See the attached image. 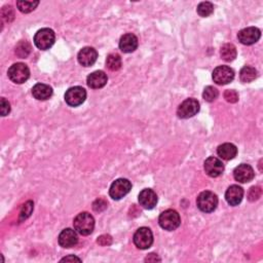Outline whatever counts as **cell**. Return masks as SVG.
I'll return each mask as SVG.
<instances>
[{
  "label": "cell",
  "instance_id": "1",
  "mask_svg": "<svg viewBox=\"0 0 263 263\" xmlns=\"http://www.w3.org/2000/svg\"><path fill=\"white\" fill-rule=\"evenodd\" d=\"M73 226L79 234L89 235L95 228V219L88 212L79 213L73 221Z\"/></svg>",
  "mask_w": 263,
  "mask_h": 263
},
{
  "label": "cell",
  "instance_id": "35",
  "mask_svg": "<svg viewBox=\"0 0 263 263\" xmlns=\"http://www.w3.org/2000/svg\"><path fill=\"white\" fill-rule=\"evenodd\" d=\"M61 261H62V262H63V261H79V262H80L81 259L78 258V257H76V256H74V255H72V256H68V257L63 258Z\"/></svg>",
  "mask_w": 263,
  "mask_h": 263
},
{
  "label": "cell",
  "instance_id": "12",
  "mask_svg": "<svg viewBox=\"0 0 263 263\" xmlns=\"http://www.w3.org/2000/svg\"><path fill=\"white\" fill-rule=\"evenodd\" d=\"M261 37V31L256 27H248L241 30L238 34V38L241 44L245 46H251L256 44Z\"/></svg>",
  "mask_w": 263,
  "mask_h": 263
},
{
  "label": "cell",
  "instance_id": "8",
  "mask_svg": "<svg viewBox=\"0 0 263 263\" xmlns=\"http://www.w3.org/2000/svg\"><path fill=\"white\" fill-rule=\"evenodd\" d=\"M199 111H200L199 101L193 98H189L179 105L177 109V115L180 118L187 119V118L197 115Z\"/></svg>",
  "mask_w": 263,
  "mask_h": 263
},
{
  "label": "cell",
  "instance_id": "30",
  "mask_svg": "<svg viewBox=\"0 0 263 263\" xmlns=\"http://www.w3.org/2000/svg\"><path fill=\"white\" fill-rule=\"evenodd\" d=\"M261 193H262V190L259 186H253L250 188V191H249L248 193V199L250 202L257 201L261 197Z\"/></svg>",
  "mask_w": 263,
  "mask_h": 263
},
{
  "label": "cell",
  "instance_id": "7",
  "mask_svg": "<svg viewBox=\"0 0 263 263\" xmlns=\"http://www.w3.org/2000/svg\"><path fill=\"white\" fill-rule=\"evenodd\" d=\"M134 244L140 249V250H146L154 244V234L148 227H140L134 234Z\"/></svg>",
  "mask_w": 263,
  "mask_h": 263
},
{
  "label": "cell",
  "instance_id": "20",
  "mask_svg": "<svg viewBox=\"0 0 263 263\" xmlns=\"http://www.w3.org/2000/svg\"><path fill=\"white\" fill-rule=\"evenodd\" d=\"M218 156L225 160L233 159L238 155V148L232 143H223L217 148Z\"/></svg>",
  "mask_w": 263,
  "mask_h": 263
},
{
  "label": "cell",
  "instance_id": "26",
  "mask_svg": "<svg viewBox=\"0 0 263 263\" xmlns=\"http://www.w3.org/2000/svg\"><path fill=\"white\" fill-rule=\"evenodd\" d=\"M31 52V46L27 41H21L16 47V54L18 57L24 59L28 57V54Z\"/></svg>",
  "mask_w": 263,
  "mask_h": 263
},
{
  "label": "cell",
  "instance_id": "31",
  "mask_svg": "<svg viewBox=\"0 0 263 263\" xmlns=\"http://www.w3.org/2000/svg\"><path fill=\"white\" fill-rule=\"evenodd\" d=\"M224 98L229 103H237L239 101V95L233 90H227L224 93Z\"/></svg>",
  "mask_w": 263,
  "mask_h": 263
},
{
  "label": "cell",
  "instance_id": "19",
  "mask_svg": "<svg viewBox=\"0 0 263 263\" xmlns=\"http://www.w3.org/2000/svg\"><path fill=\"white\" fill-rule=\"evenodd\" d=\"M108 77L104 71H95L87 78V84L91 89H102L106 86Z\"/></svg>",
  "mask_w": 263,
  "mask_h": 263
},
{
  "label": "cell",
  "instance_id": "13",
  "mask_svg": "<svg viewBox=\"0 0 263 263\" xmlns=\"http://www.w3.org/2000/svg\"><path fill=\"white\" fill-rule=\"evenodd\" d=\"M255 176L254 170L250 164L242 163L233 171V177L240 183H248L253 180Z\"/></svg>",
  "mask_w": 263,
  "mask_h": 263
},
{
  "label": "cell",
  "instance_id": "25",
  "mask_svg": "<svg viewBox=\"0 0 263 263\" xmlns=\"http://www.w3.org/2000/svg\"><path fill=\"white\" fill-rule=\"evenodd\" d=\"M213 11H214V5L209 1L201 2L198 6V13L201 17H204V18L211 16Z\"/></svg>",
  "mask_w": 263,
  "mask_h": 263
},
{
  "label": "cell",
  "instance_id": "21",
  "mask_svg": "<svg viewBox=\"0 0 263 263\" xmlns=\"http://www.w3.org/2000/svg\"><path fill=\"white\" fill-rule=\"evenodd\" d=\"M32 95L35 99L39 101H46L53 96V89L49 85L36 84L32 88Z\"/></svg>",
  "mask_w": 263,
  "mask_h": 263
},
{
  "label": "cell",
  "instance_id": "9",
  "mask_svg": "<svg viewBox=\"0 0 263 263\" xmlns=\"http://www.w3.org/2000/svg\"><path fill=\"white\" fill-rule=\"evenodd\" d=\"M87 99V92L81 87H73L69 89L65 94V101L71 107H77Z\"/></svg>",
  "mask_w": 263,
  "mask_h": 263
},
{
  "label": "cell",
  "instance_id": "17",
  "mask_svg": "<svg viewBox=\"0 0 263 263\" xmlns=\"http://www.w3.org/2000/svg\"><path fill=\"white\" fill-rule=\"evenodd\" d=\"M244 198V189L239 185H231L225 192V200L230 206H239Z\"/></svg>",
  "mask_w": 263,
  "mask_h": 263
},
{
  "label": "cell",
  "instance_id": "22",
  "mask_svg": "<svg viewBox=\"0 0 263 263\" xmlns=\"http://www.w3.org/2000/svg\"><path fill=\"white\" fill-rule=\"evenodd\" d=\"M220 56L224 61L231 62L237 58V49L231 44H225L220 50Z\"/></svg>",
  "mask_w": 263,
  "mask_h": 263
},
{
  "label": "cell",
  "instance_id": "34",
  "mask_svg": "<svg viewBox=\"0 0 263 263\" xmlns=\"http://www.w3.org/2000/svg\"><path fill=\"white\" fill-rule=\"evenodd\" d=\"M112 243V239L110 235H101V237L98 239V244L102 246H107Z\"/></svg>",
  "mask_w": 263,
  "mask_h": 263
},
{
  "label": "cell",
  "instance_id": "6",
  "mask_svg": "<svg viewBox=\"0 0 263 263\" xmlns=\"http://www.w3.org/2000/svg\"><path fill=\"white\" fill-rule=\"evenodd\" d=\"M132 189V183L128 179H117L111 184L109 189V195L113 200L119 201L126 197Z\"/></svg>",
  "mask_w": 263,
  "mask_h": 263
},
{
  "label": "cell",
  "instance_id": "15",
  "mask_svg": "<svg viewBox=\"0 0 263 263\" xmlns=\"http://www.w3.org/2000/svg\"><path fill=\"white\" fill-rule=\"evenodd\" d=\"M97 58H98V53H97V51L94 48L91 47H87L80 50L77 56L79 64L85 67L93 66L96 63Z\"/></svg>",
  "mask_w": 263,
  "mask_h": 263
},
{
  "label": "cell",
  "instance_id": "11",
  "mask_svg": "<svg viewBox=\"0 0 263 263\" xmlns=\"http://www.w3.org/2000/svg\"><path fill=\"white\" fill-rule=\"evenodd\" d=\"M204 169L208 176L217 178L222 175V173L224 172V164L219 158L215 157H210L205 160Z\"/></svg>",
  "mask_w": 263,
  "mask_h": 263
},
{
  "label": "cell",
  "instance_id": "23",
  "mask_svg": "<svg viewBox=\"0 0 263 263\" xmlns=\"http://www.w3.org/2000/svg\"><path fill=\"white\" fill-rule=\"evenodd\" d=\"M257 77V70L254 67L251 66H245L241 72H240V79L242 82L248 84V82H252Z\"/></svg>",
  "mask_w": 263,
  "mask_h": 263
},
{
  "label": "cell",
  "instance_id": "27",
  "mask_svg": "<svg viewBox=\"0 0 263 263\" xmlns=\"http://www.w3.org/2000/svg\"><path fill=\"white\" fill-rule=\"evenodd\" d=\"M38 4L39 1H17V6L23 13H29L33 11Z\"/></svg>",
  "mask_w": 263,
  "mask_h": 263
},
{
  "label": "cell",
  "instance_id": "28",
  "mask_svg": "<svg viewBox=\"0 0 263 263\" xmlns=\"http://www.w3.org/2000/svg\"><path fill=\"white\" fill-rule=\"evenodd\" d=\"M218 96H219L218 90L212 86L207 87L203 93V98L207 102H214L218 98Z\"/></svg>",
  "mask_w": 263,
  "mask_h": 263
},
{
  "label": "cell",
  "instance_id": "5",
  "mask_svg": "<svg viewBox=\"0 0 263 263\" xmlns=\"http://www.w3.org/2000/svg\"><path fill=\"white\" fill-rule=\"evenodd\" d=\"M54 40H56V35L50 28H43L38 30L34 36V44L41 51L51 49L54 44Z\"/></svg>",
  "mask_w": 263,
  "mask_h": 263
},
{
  "label": "cell",
  "instance_id": "4",
  "mask_svg": "<svg viewBox=\"0 0 263 263\" xmlns=\"http://www.w3.org/2000/svg\"><path fill=\"white\" fill-rule=\"evenodd\" d=\"M7 75L12 82L21 85L26 82L30 77V70L26 64L16 63L9 67Z\"/></svg>",
  "mask_w": 263,
  "mask_h": 263
},
{
  "label": "cell",
  "instance_id": "14",
  "mask_svg": "<svg viewBox=\"0 0 263 263\" xmlns=\"http://www.w3.org/2000/svg\"><path fill=\"white\" fill-rule=\"evenodd\" d=\"M138 201H139L140 206H142L144 209L151 210V209H154L158 204V196L152 189L145 188L139 193Z\"/></svg>",
  "mask_w": 263,
  "mask_h": 263
},
{
  "label": "cell",
  "instance_id": "32",
  "mask_svg": "<svg viewBox=\"0 0 263 263\" xmlns=\"http://www.w3.org/2000/svg\"><path fill=\"white\" fill-rule=\"evenodd\" d=\"M107 208V203L102 200V199H99L94 202L93 204V209L96 211V212H102L104 211Z\"/></svg>",
  "mask_w": 263,
  "mask_h": 263
},
{
  "label": "cell",
  "instance_id": "2",
  "mask_svg": "<svg viewBox=\"0 0 263 263\" xmlns=\"http://www.w3.org/2000/svg\"><path fill=\"white\" fill-rule=\"evenodd\" d=\"M158 223L161 228L164 230L173 231L177 229L181 224V218L177 211L173 209H169L163 211L158 218Z\"/></svg>",
  "mask_w": 263,
  "mask_h": 263
},
{
  "label": "cell",
  "instance_id": "10",
  "mask_svg": "<svg viewBox=\"0 0 263 263\" xmlns=\"http://www.w3.org/2000/svg\"><path fill=\"white\" fill-rule=\"evenodd\" d=\"M212 77L217 85L224 86L233 80L234 71L228 66H218L214 69Z\"/></svg>",
  "mask_w": 263,
  "mask_h": 263
},
{
  "label": "cell",
  "instance_id": "18",
  "mask_svg": "<svg viewBox=\"0 0 263 263\" xmlns=\"http://www.w3.org/2000/svg\"><path fill=\"white\" fill-rule=\"evenodd\" d=\"M138 48V38L132 33H127L120 37L119 49L121 52L130 53L137 50Z\"/></svg>",
  "mask_w": 263,
  "mask_h": 263
},
{
  "label": "cell",
  "instance_id": "3",
  "mask_svg": "<svg viewBox=\"0 0 263 263\" xmlns=\"http://www.w3.org/2000/svg\"><path fill=\"white\" fill-rule=\"evenodd\" d=\"M199 209L204 213H212L218 206V198L212 191H203L197 200Z\"/></svg>",
  "mask_w": 263,
  "mask_h": 263
},
{
  "label": "cell",
  "instance_id": "24",
  "mask_svg": "<svg viewBox=\"0 0 263 263\" xmlns=\"http://www.w3.org/2000/svg\"><path fill=\"white\" fill-rule=\"evenodd\" d=\"M121 58L117 53H110L106 60V66L111 71H117L121 68Z\"/></svg>",
  "mask_w": 263,
  "mask_h": 263
},
{
  "label": "cell",
  "instance_id": "29",
  "mask_svg": "<svg viewBox=\"0 0 263 263\" xmlns=\"http://www.w3.org/2000/svg\"><path fill=\"white\" fill-rule=\"evenodd\" d=\"M33 208H34V205L31 201L27 202L26 204L23 205L22 210L20 212V221L21 222L22 221L26 220L28 217H30V215L32 214V211H33Z\"/></svg>",
  "mask_w": 263,
  "mask_h": 263
},
{
  "label": "cell",
  "instance_id": "33",
  "mask_svg": "<svg viewBox=\"0 0 263 263\" xmlns=\"http://www.w3.org/2000/svg\"><path fill=\"white\" fill-rule=\"evenodd\" d=\"M0 109H1V115L2 116H6L10 112V104L6 99L1 98V108Z\"/></svg>",
  "mask_w": 263,
  "mask_h": 263
},
{
  "label": "cell",
  "instance_id": "16",
  "mask_svg": "<svg viewBox=\"0 0 263 263\" xmlns=\"http://www.w3.org/2000/svg\"><path fill=\"white\" fill-rule=\"evenodd\" d=\"M76 230H73L71 228H66L61 231L59 235V244L63 248H72L78 243V235L76 233Z\"/></svg>",
  "mask_w": 263,
  "mask_h": 263
}]
</instances>
